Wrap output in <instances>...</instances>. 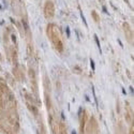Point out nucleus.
I'll list each match as a JSON object with an SVG mask.
<instances>
[{
    "instance_id": "obj_4",
    "label": "nucleus",
    "mask_w": 134,
    "mask_h": 134,
    "mask_svg": "<svg viewBox=\"0 0 134 134\" xmlns=\"http://www.w3.org/2000/svg\"><path fill=\"white\" fill-rule=\"evenodd\" d=\"M118 43H119V45H120L121 47L123 46V45H122V43H121V41H120V40H119V39H118Z\"/></svg>"
},
{
    "instance_id": "obj_2",
    "label": "nucleus",
    "mask_w": 134,
    "mask_h": 134,
    "mask_svg": "<svg viewBox=\"0 0 134 134\" xmlns=\"http://www.w3.org/2000/svg\"><path fill=\"white\" fill-rule=\"evenodd\" d=\"M79 13H81V17H82V19H83V22H84V24H85V26H86V27H88V26H87V22H86V19H85V16H84L83 12L79 11Z\"/></svg>"
},
{
    "instance_id": "obj_1",
    "label": "nucleus",
    "mask_w": 134,
    "mask_h": 134,
    "mask_svg": "<svg viewBox=\"0 0 134 134\" xmlns=\"http://www.w3.org/2000/svg\"><path fill=\"white\" fill-rule=\"evenodd\" d=\"M95 43H97L98 47H99L100 54H102V48H101V45H100V41H99V39H98V37H97V35H95Z\"/></svg>"
},
{
    "instance_id": "obj_6",
    "label": "nucleus",
    "mask_w": 134,
    "mask_h": 134,
    "mask_svg": "<svg viewBox=\"0 0 134 134\" xmlns=\"http://www.w3.org/2000/svg\"><path fill=\"white\" fill-rule=\"evenodd\" d=\"M130 90H131V92L133 93V87H132V86H131V87H130Z\"/></svg>"
},
{
    "instance_id": "obj_7",
    "label": "nucleus",
    "mask_w": 134,
    "mask_h": 134,
    "mask_svg": "<svg viewBox=\"0 0 134 134\" xmlns=\"http://www.w3.org/2000/svg\"><path fill=\"white\" fill-rule=\"evenodd\" d=\"M122 92H123V95H127V92H125V90L123 89V88H122Z\"/></svg>"
},
{
    "instance_id": "obj_5",
    "label": "nucleus",
    "mask_w": 134,
    "mask_h": 134,
    "mask_svg": "<svg viewBox=\"0 0 134 134\" xmlns=\"http://www.w3.org/2000/svg\"><path fill=\"white\" fill-rule=\"evenodd\" d=\"M67 35H68V37L70 35V29H69V28H67Z\"/></svg>"
},
{
    "instance_id": "obj_3",
    "label": "nucleus",
    "mask_w": 134,
    "mask_h": 134,
    "mask_svg": "<svg viewBox=\"0 0 134 134\" xmlns=\"http://www.w3.org/2000/svg\"><path fill=\"white\" fill-rule=\"evenodd\" d=\"M90 65H91V69L95 70V62L92 61V59H90Z\"/></svg>"
},
{
    "instance_id": "obj_8",
    "label": "nucleus",
    "mask_w": 134,
    "mask_h": 134,
    "mask_svg": "<svg viewBox=\"0 0 134 134\" xmlns=\"http://www.w3.org/2000/svg\"><path fill=\"white\" fill-rule=\"evenodd\" d=\"M71 134H76V132H75V131H74V130H73V131H72V133Z\"/></svg>"
}]
</instances>
